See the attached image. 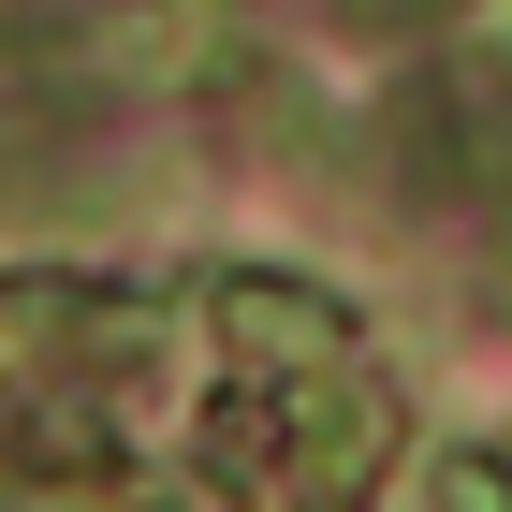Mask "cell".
Here are the masks:
<instances>
[{"mask_svg":"<svg viewBox=\"0 0 512 512\" xmlns=\"http://www.w3.org/2000/svg\"><path fill=\"white\" fill-rule=\"evenodd\" d=\"M220 337L293 352V366H337V352H352V322L322 308V293H293V278H220Z\"/></svg>","mask_w":512,"mask_h":512,"instance_id":"cell-2","label":"cell"},{"mask_svg":"<svg viewBox=\"0 0 512 512\" xmlns=\"http://www.w3.org/2000/svg\"><path fill=\"white\" fill-rule=\"evenodd\" d=\"M103 147V103L88 88H0V205H74L59 161Z\"/></svg>","mask_w":512,"mask_h":512,"instance_id":"cell-1","label":"cell"},{"mask_svg":"<svg viewBox=\"0 0 512 512\" xmlns=\"http://www.w3.org/2000/svg\"><path fill=\"white\" fill-rule=\"evenodd\" d=\"M439 512H512V469L498 454H454V469H439Z\"/></svg>","mask_w":512,"mask_h":512,"instance_id":"cell-3","label":"cell"}]
</instances>
